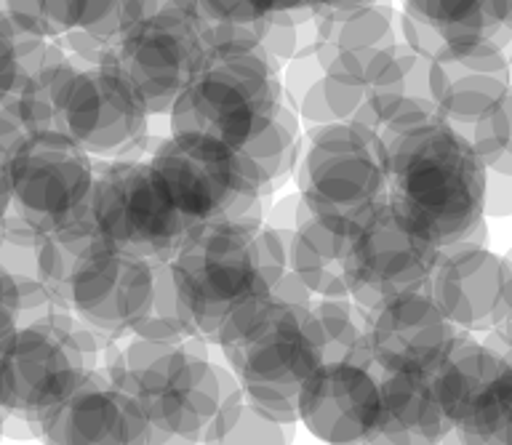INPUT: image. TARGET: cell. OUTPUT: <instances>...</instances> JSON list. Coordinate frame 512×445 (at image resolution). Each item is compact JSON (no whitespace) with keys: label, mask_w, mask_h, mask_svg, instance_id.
I'll use <instances>...</instances> for the list:
<instances>
[{"label":"cell","mask_w":512,"mask_h":445,"mask_svg":"<svg viewBox=\"0 0 512 445\" xmlns=\"http://www.w3.org/2000/svg\"><path fill=\"white\" fill-rule=\"evenodd\" d=\"M246 6L259 19H275V16H318L323 0H246Z\"/></svg>","instance_id":"cell-37"},{"label":"cell","mask_w":512,"mask_h":445,"mask_svg":"<svg viewBox=\"0 0 512 445\" xmlns=\"http://www.w3.org/2000/svg\"><path fill=\"white\" fill-rule=\"evenodd\" d=\"M296 424L275 422L262 408H256L232 374L227 392L203 443H291Z\"/></svg>","instance_id":"cell-28"},{"label":"cell","mask_w":512,"mask_h":445,"mask_svg":"<svg viewBox=\"0 0 512 445\" xmlns=\"http://www.w3.org/2000/svg\"><path fill=\"white\" fill-rule=\"evenodd\" d=\"M54 40L32 35L16 22L6 0H0V102L27 88L40 64L46 62Z\"/></svg>","instance_id":"cell-32"},{"label":"cell","mask_w":512,"mask_h":445,"mask_svg":"<svg viewBox=\"0 0 512 445\" xmlns=\"http://www.w3.org/2000/svg\"><path fill=\"white\" fill-rule=\"evenodd\" d=\"M379 48L371 51H342L326 64L323 72V91H326L328 110L334 120L344 123H363L379 131L371 102H368V64L371 56Z\"/></svg>","instance_id":"cell-29"},{"label":"cell","mask_w":512,"mask_h":445,"mask_svg":"<svg viewBox=\"0 0 512 445\" xmlns=\"http://www.w3.org/2000/svg\"><path fill=\"white\" fill-rule=\"evenodd\" d=\"M208 347L203 336L179 342L128 336L107 347L104 366L134 395L166 443H203L232 379L230 366L211 358Z\"/></svg>","instance_id":"cell-4"},{"label":"cell","mask_w":512,"mask_h":445,"mask_svg":"<svg viewBox=\"0 0 512 445\" xmlns=\"http://www.w3.org/2000/svg\"><path fill=\"white\" fill-rule=\"evenodd\" d=\"M208 54V43L184 0H171L158 14L131 27L102 62L126 80L152 118H168Z\"/></svg>","instance_id":"cell-11"},{"label":"cell","mask_w":512,"mask_h":445,"mask_svg":"<svg viewBox=\"0 0 512 445\" xmlns=\"http://www.w3.org/2000/svg\"><path fill=\"white\" fill-rule=\"evenodd\" d=\"M355 224L312 211L302 200V214L288 246V267L312 296L334 299L350 291V243Z\"/></svg>","instance_id":"cell-22"},{"label":"cell","mask_w":512,"mask_h":445,"mask_svg":"<svg viewBox=\"0 0 512 445\" xmlns=\"http://www.w3.org/2000/svg\"><path fill=\"white\" fill-rule=\"evenodd\" d=\"M312 318L318 328L323 363L344 360V363L376 368L371 360V344H368V326H371L368 307L355 302L352 296H334V299L315 296Z\"/></svg>","instance_id":"cell-27"},{"label":"cell","mask_w":512,"mask_h":445,"mask_svg":"<svg viewBox=\"0 0 512 445\" xmlns=\"http://www.w3.org/2000/svg\"><path fill=\"white\" fill-rule=\"evenodd\" d=\"M368 102L382 136L403 134L440 118L432 88V59L406 40L379 48L368 64Z\"/></svg>","instance_id":"cell-19"},{"label":"cell","mask_w":512,"mask_h":445,"mask_svg":"<svg viewBox=\"0 0 512 445\" xmlns=\"http://www.w3.org/2000/svg\"><path fill=\"white\" fill-rule=\"evenodd\" d=\"M168 3L171 0H94L83 27L64 35L59 46L83 62H102L131 27L158 14Z\"/></svg>","instance_id":"cell-26"},{"label":"cell","mask_w":512,"mask_h":445,"mask_svg":"<svg viewBox=\"0 0 512 445\" xmlns=\"http://www.w3.org/2000/svg\"><path fill=\"white\" fill-rule=\"evenodd\" d=\"M374 3H379V0H323V6H320L318 16L344 14V11H355V8L374 6Z\"/></svg>","instance_id":"cell-38"},{"label":"cell","mask_w":512,"mask_h":445,"mask_svg":"<svg viewBox=\"0 0 512 445\" xmlns=\"http://www.w3.org/2000/svg\"><path fill=\"white\" fill-rule=\"evenodd\" d=\"M86 216L107 246L152 262L171 259L192 230L147 158L99 160Z\"/></svg>","instance_id":"cell-10"},{"label":"cell","mask_w":512,"mask_h":445,"mask_svg":"<svg viewBox=\"0 0 512 445\" xmlns=\"http://www.w3.org/2000/svg\"><path fill=\"white\" fill-rule=\"evenodd\" d=\"M8 419H11V414H8L6 406H3V403H0V430H3V427H6Z\"/></svg>","instance_id":"cell-40"},{"label":"cell","mask_w":512,"mask_h":445,"mask_svg":"<svg viewBox=\"0 0 512 445\" xmlns=\"http://www.w3.org/2000/svg\"><path fill=\"white\" fill-rule=\"evenodd\" d=\"M96 163L62 131H35L6 155L11 214L40 232L78 222L88 211Z\"/></svg>","instance_id":"cell-12"},{"label":"cell","mask_w":512,"mask_h":445,"mask_svg":"<svg viewBox=\"0 0 512 445\" xmlns=\"http://www.w3.org/2000/svg\"><path fill=\"white\" fill-rule=\"evenodd\" d=\"M390 198L440 246L486 243V171L470 139L443 118L384 136Z\"/></svg>","instance_id":"cell-1"},{"label":"cell","mask_w":512,"mask_h":445,"mask_svg":"<svg viewBox=\"0 0 512 445\" xmlns=\"http://www.w3.org/2000/svg\"><path fill=\"white\" fill-rule=\"evenodd\" d=\"M294 182L312 211L358 227L390 195L382 131L344 120L304 128Z\"/></svg>","instance_id":"cell-8"},{"label":"cell","mask_w":512,"mask_h":445,"mask_svg":"<svg viewBox=\"0 0 512 445\" xmlns=\"http://www.w3.org/2000/svg\"><path fill=\"white\" fill-rule=\"evenodd\" d=\"M22 291L16 280L0 267V339L22 323Z\"/></svg>","instance_id":"cell-36"},{"label":"cell","mask_w":512,"mask_h":445,"mask_svg":"<svg viewBox=\"0 0 512 445\" xmlns=\"http://www.w3.org/2000/svg\"><path fill=\"white\" fill-rule=\"evenodd\" d=\"M35 435L46 443L91 445V443H166L144 416L136 398L107 371L99 366L70 398L48 411L38 424Z\"/></svg>","instance_id":"cell-18"},{"label":"cell","mask_w":512,"mask_h":445,"mask_svg":"<svg viewBox=\"0 0 512 445\" xmlns=\"http://www.w3.org/2000/svg\"><path fill=\"white\" fill-rule=\"evenodd\" d=\"M304 144V123L299 118V112L291 104L283 102L278 115L272 118L267 128H262L259 134L248 144H243L240 150L246 152L248 158L254 160V166L259 168V174L267 182L270 190L280 187L288 176H294L299 155H302Z\"/></svg>","instance_id":"cell-30"},{"label":"cell","mask_w":512,"mask_h":445,"mask_svg":"<svg viewBox=\"0 0 512 445\" xmlns=\"http://www.w3.org/2000/svg\"><path fill=\"white\" fill-rule=\"evenodd\" d=\"M318 22V51L323 62H331L342 51H371L398 43L400 14L390 0H379L374 6L355 8L344 14L315 16Z\"/></svg>","instance_id":"cell-25"},{"label":"cell","mask_w":512,"mask_h":445,"mask_svg":"<svg viewBox=\"0 0 512 445\" xmlns=\"http://www.w3.org/2000/svg\"><path fill=\"white\" fill-rule=\"evenodd\" d=\"M427 288L464 334L483 336L512 318V259L494 254L486 243L443 246Z\"/></svg>","instance_id":"cell-15"},{"label":"cell","mask_w":512,"mask_h":445,"mask_svg":"<svg viewBox=\"0 0 512 445\" xmlns=\"http://www.w3.org/2000/svg\"><path fill=\"white\" fill-rule=\"evenodd\" d=\"M283 67L262 46L211 51L168 112L171 134H206L243 147L283 107Z\"/></svg>","instance_id":"cell-6"},{"label":"cell","mask_w":512,"mask_h":445,"mask_svg":"<svg viewBox=\"0 0 512 445\" xmlns=\"http://www.w3.org/2000/svg\"><path fill=\"white\" fill-rule=\"evenodd\" d=\"M510 259H512V256H510Z\"/></svg>","instance_id":"cell-41"},{"label":"cell","mask_w":512,"mask_h":445,"mask_svg":"<svg viewBox=\"0 0 512 445\" xmlns=\"http://www.w3.org/2000/svg\"><path fill=\"white\" fill-rule=\"evenodd\" d=\"M147 160L168 195L195 224L264 222L270 187L246 152L206 134H171L152 144Z\"/></svg>","instance_id":"cell-7"},{"label":"cell","mask_w":512,"mask_h":445,"mask_svg":"<svg viewBox=\"0 0 512 445\" xmlns=\"http://www.w3.org/2000/svg\"><path fill=\"white\" fill-rule=\"evenodd\" d=\"M131 336L155 339V342H179V339H190V336H203L190 304L184 302L182 291L176 286L168 259L155 262V291H152L150 310L139 320V326L134 328Z\"/></svg>","instance_id":"cell-31"},{"label":"cell","mask_w":512,"mask_h":445,"mask_svg":"<svg viewBox=\"0 0 512 445\" xmlns=\"http://www.w3.org/2000/svg\"><path fill=\"white\" fill-rule=\"evenodd\" d=\"M291 235L264 222L195 224L187 232L168 267L208 342L238 304L286 275Z\"/></svg>","instance_id":"cell-3"},{"label":"cell","mask_w":512,"mask_h":445,"mask_svg":"<svg viewBox=\"0 0 512 445\" xmlns=\"http://www.w3.org/2000/svg\"><path fill=\"white\" fill-rule=\"evenodd\" d=\"M299 422L323 443H379L382 374L344 360L320 363L299 392Z\"/></svg>","instance_id":"cell-16"},{"label":"cell","mask_w":512,"mask_h":445,"mask_svg":"<svg viewBox=\"0 0 512 445\" xmlns=\"http://www.w3.org/2000/svg\"><path fill=\"white\" fill-rule=\"evenodd\" d=\"M112 339L54 310L0 339V403L30 430L104 363Z\"/></svg>","instance_id":"cell-5"},{"label":"cell","mask_w":512,"mask_h":445,"mask_svg":"<svg viewBox=\"0 0 512 445\" xmlns=\"http://www.w3.org/2000/svg\"><path fill=\"white\" fill-rule=\"evenodd\" d=\"M54 128L96 160H136L152 150V115L104 62L67 54L54 88Z\"/></svg>","instance_id":"cell-9"},{"label":"cell","mask_w":512,"mask_h":445,"mask_svg":"<svg viewBox=\"0 0 512 445\" xmlns=\"http://www.w3.org/2000/svg\"><path fill=\"white\" fill-rule=\"evenodd\" d=\"M43 238L46 232L35 230L16 214H8L6 222L0 224V267L16 280L22 291V323L59 310L40 272Z\"/></svg>","instance_id":"cell-24"},{"label":"cell","mask_w":512,"mask_h":445,"mask_svg":"<svg viewBox=\"0 0 512 445\" xmlns=\"http://www.w3.org/2000/svg\"><path fill=\"white\" fill-rule=\"evenodd\" d=\"M454 438V422L440 398L432 371L382 374L379 443H440Z\"/></svg>","instance_id":"cell-23"},{"label":"cell","mask_w":512,"mask_h":445,"mask_svg":"<svg viewBox=\"0 0 512 445\" xmlns=\"http://www.w3.org/2000/svg\"><path fill=\"white\" fill-rule=\"evenodd\" d=\"M11 214V187L6 176V158H0V224Z\"/></svg>","instance_id":"cell-39"},{"label":"cell","mask_w":512,"mask_h":445,"mask_svg":"<svg viewBox=\"0 0 512 445\" xmlns=\"http://www.w3.org/2000/svg\"><path fill=\"white\" fill-rule=\"evenodd\" d=\"M94 0H6L8 11L24 30L43 40H59L80 30Z\"/></svg>","instance_id":"cell-33"},{"label":"cell","mask_w":512,"mask_h":445,"mask_svg":"<svg viewBox=\"0 0 512 445\" xmlns=\"http://www.w3.org/2000/svg\"><path fill=\"white\" fill-rule=\"evenodd\" d=\"M510 54L472 51L432 62V88L440 118L456 131H467L510 94Z\"/></svg>","instance_id":"cell-20"},{"label":"cell","mask_w":512,"mask_h":445,"mask_svg":"<svg viewBox=\"0 0 512 445\" xmlns=\"http://www.w3.org/2000/svg\"><path fill=\"white\" fill-rule=\"evenodd\" d=\"M440 251L430 230L387 195L352 232V299L374 310L392 296L427 288Z\"/></svg>","instance_id":"cell-13"},{"label":"cell","mask_w":512,"mask_h":445,"mask_svg":"<svg viewBox=\"0 0 512 445\" xmlns=\"http://www.w3.org/2000/svg\"><path fill=\"white\" fill-rule=\"evenodd\" d=\"M326 72V62L318 51V43H312L310 48H304L302 54H296L288 64H283V99L291 107H299L304 94L312 86H318Z\"/></svg>","instance_id":"cell-34"},{"label":"cell","mask_w":512,"mask_h":445,"mask_svg":"<svg viewBox=\"0 0 512 445\" xmlns=\"http://www.w3.org/2000/svg\"><path fill=\"white\" fill-rule=\"evenodd\" d=\"M214 347L256 408L275 422L299 424V392L323 363L312 299L251 296L222 320Z\"/></svg>","instance_id":"cell-2"},{"label":"cell","mask_w":512,"mask_h":445,"mask_svg":"<svg viewBox=\"0 0 512 445\" xmlns=\"http://www.w3.org/2000/svg\"><path fill=\"white\" fill-rule=\"evenodd\" d=\"M483 206H486V219L488 216H512V174L488 168Z\"/></svg>","instance_id":"cell-35"},{"label":"cell","mask_w":512,"mask_h":445,"mask_svg":"<svg viewBox=\"0 0 512 445\" xmlns=\"http://www.w3.org/2000/svg\"><path fill=\"white\" fill-rule=\"evenodd\" d=\"M464 336L440 310L430 288L392 296L371 310L368 344L379 374H427Z\"/></svg>","instance_id":"cell-17"},{"label":"cell","mask_w":512,"mask_h":445,"mask_svg":"<svg viewBox=\"0 0 512 445\" xmlns=\"http://www.w3.org/2000/svg\"><path fill=\"white\" fill-rule=\"evenodd\" d=\"M155 291V262L107 243L75 267L67 283V310L104 339L120 342L134 334Z\"/></svg>","instance_id":"cell-14"},{"label":"cell","mask_w":512,"mask_h":445,"mask_svg":"<svg viewBox=\"0 0 512 445\" xmlns=\"http://www.w3.org/2000/svg\"><path fill=\"white\" fill-rule=\"evenodd\" d=\"M403 11L443 40V56L472 51L512 54V0H400ZM438 62V59H435Z\"/></svg>","instance_id":"cell-21"}]
</instances>
